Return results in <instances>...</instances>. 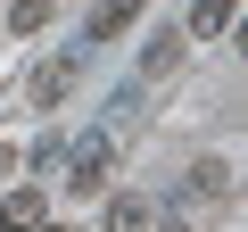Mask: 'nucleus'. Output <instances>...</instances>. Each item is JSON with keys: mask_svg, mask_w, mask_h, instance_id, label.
Returning <instances> with one entry per match:
<instances>
[{"mask_svg": "<svg viewBox=\"0 0 248 232\" xmlns=\"http://www.w3.org/2000/svg\"><path fill=\"white\" fill-rule=\"evenodd\" d=\"M149 232H190V224H149Z\"/></svg>", "mask_w": 248, "mask_h": 232, "instance_id": "nucleus-9", "label": "nucleus"}, {"mask_svg": "<svg viewBox=\"0 0 248 232\" xmlns=\"http://www.w3.org/2000/svg\"><path fill=\"white\" fill-rule=\"evenodd\" d=\"M50 224V199L42 191H9V199H0V232H42Z\"/></svg>", "mask_w": 248, "mask_h": 232, "instance_id": "nucleus-3", "label": "nucleus"}, {"mask_svg": "<svg viewBox=\"0 0 248 232\" xmlns=\"http://www.w3.org/2000/svg\"><path fill=\"white\" fill-rule=\"evenodd\" d=\"M50 25V0H17V9H9V33H42Z\"/></svg>", "mask_w": 248, "mask_h": 232, "instance_id": "nucleus-7", "label": "nucleus"}, {"mask_svg": "<svg viewBox=\"0 0 248 232\" xmlns=\"http://www.w3.org/2000/svg\"><path fill=\"white\" fill-rule=\"evenodd\" d=\"M223 25H232V0H199V9H190V33L199 42H215Z\"/></svg>", "mask_w": 248, "mask_h": 232, "instance_id": "nucleus-6", "label": "nucleus"}, {"mask_svg": "<svg viewBox=\"0 0 248 232\" xmlns=\"http://www.w3.org/2000/svg\"><path fill=\"white\" fill-rule=\"evenodd\" d=\"M133 17H141V0H99V9H91V42H116Z\"/></svg>", "mask_w": 248, "mask_h": 232, "instance_id": "nucleus-5", "label": "nucleus"}, {"mask_svg": "<svg viewBox=\"0 0 248 232\" xmlns=\"http://www.w3.org/2000/svg\"><path fill=\"white\" fill-rule=\"evenodd\" d=\"M149 224H157V215H149L141 191H116V199H108V232H149Z\"/></svg>", "mask_w": 248, "mask_h": 232, "instance_id": "nucleus-4", "label": "nucleus"}, {"mask_svg": "<svg viewBox=\"0 0 248 232\" xmlns=\"http://www.w3.org/2000/svg\"><path fill=\"white\" fill-rule=\"evenodd\" d=\"M9 166H17V141H9V133H0V174H9Z\"/></svg>", "mask_w": 248, "mask_h": 232, "instance_id": "nucleus-8", "label": "nucleus"}, {"mask_svg": "<svg viewBox=\"0 0 248 232\" xmlns=\"http://www.w3.org/2000/svg\"><path fill=\"white\" fill-rule=\"evenodd\" d=\"M58 166H66V182H75V199H83V191H99V182H108L116 141H108V133H75V141L58 149Z\"/></svg>", "mask_w": 248, "mask_h": 232, "instance_id": "nucleus-1", "label": "nucleus"}, {"mask_svg": "<svg viewBox=\"0 0 248 232\" xmlns=\"http://www.w3.org/2000/svg\"><path fill=\"white\" fill-rule=\"evenodd\" d=\"M75 75H83V50H58V58H42V75H33V108H58V99L75 91Z\"/></svg>", "mask_w": 248, "mask_h": 232, "instance_id": "nucleus-2", "label": "nucleus"}, {"mask_svg": "<svg viewBox=\"0 0 248 232\" xmlns=\"http://www.w3.org/2000/svg\"><path fill=\"white\" fill-rule=\"evenodd\" d=\"M42 232H50V224H42Z\"/></svg>", "mask_w": 248, "mask_h": 232, "instance_id": "nucleus-10", "label": "nucleus"}]
</instances>
